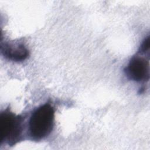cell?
Segmentation results:
<instances>
[{
	"instance_id": "6da1fadb",
	"label": "cell",
	"mask_w": 150,
	"mask_h": 150,
	"mask_svg": "<svg viewBox=\"0 0 150 150\" xmlns=\"http://www.w3.org/2000/svg\"><path fill=\"white\" fill-rule=\"evenodd\" d=\"M54 120L53 107L46 103L36 108L29 121V132L35 140H40L48 136L53 129Z\"/></svg>"
},
{
	"instance_id": "7a4b0ae2",
	"label": "cell",
	"mask_w": 150,
	"mask_h": 150,
	"mask_svg": "<svg viewBox=\"0 0 150 150\" xmlns=\"http://www.w3.org/2000/svg\"><path fill=\"white\" fill-rule=\"evenodd\" d=\"M23 118L8 110L1 113L0 137L1 142L9 145L15 144L20 139L22 133Z\"/></svg>"
},
{
	"instance_id": "3957f363",
	"label": "cell",
	"mask_w": 150,
	"mask_h": 150,
	"mask_svg": "<svg viewBox=\"0 0 150 150\" xmlns=\"http://www.w3.org/2000/svg\"><path fill=\"white\" fill-rule=\"evenodd\" d=\"M127 76L136 81H148L149 79V61L143 57L134 56L125 69Z\"/></svg>"
},
{
	"instance_id": "277c9868",
	"label": "cell",
	"mask_w": 150,
	"mask_h": 150,
	"mask_svg": "<svg viewBox=\"0 0 150 150\" xmlns=\"http://www.w3.org/2000/svg\"><path fill=\"white\" fill-rule=\"evenodd\" d=\"M1 52L5 57L15 62L23 61L29 55L28 49L22 44L4 45L1 46Z\"/></svg>"
},
{
	"instance_id": "5b68a950",
	"label": "cell",
	"mask_w": 150,
	"mask_h": 150,
	"mask_svg": "<svg viewBox=\"0 0 150 150\" xmlns=\"http://www.w3.org/2000/svg\"><path fill=\"white\" fill-rule=\"evenodd\" d=\"M149 49V36H147L142 42V43L140 47V51L142 53H145L148 52Z\"/></svg>"
}]
</instances>
